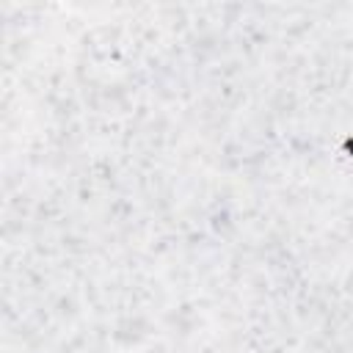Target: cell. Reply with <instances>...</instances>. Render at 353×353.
Wrapping results in <instances>:
<instances>
[{
  "mask_svg": "<svg viewBox=\"0 0 353 353\" xmlns=\"http://www.w3.org/2000/svg\"><path fill=\"white\" fill-rule=\"evenodd\" d=\"M339 154L345 157V160H353V132H347V135H342V141H339Z\"/></svg>",
  "mask_w": 353,
  "mask_h": 353,
  "instance_id": "6da1fadb",
  "label": "cell"
}]
</instances>
